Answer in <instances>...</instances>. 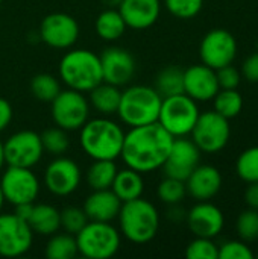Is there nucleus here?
I'll return each mask as SVG.
<instances>
[{"label": "nucleus", "instance_id": "nucleus-1", "mask_svg": "<svg viewBox=\"0 0 258 259\" xmlns=\"http://www.w3.org/2000/svg\"><path fill=\"white\" fill-rule=\"evenodd\" d=\"M172 137L158 121L131 127L125 134L120 158L126 167L138 173H151L163 167L172 149Z\"/></svg>", "mask_w": 258, "mask_h": 259}, {"label": "nucleus", "instance_id": "nucleus-2", "mask_svg": "<svg viewBox=\"0 0 258 259\" xmlns=\"http://www.w3.org/2000/svg\"><path fill=\"white\" fill-rule=\"evenodd\" d=\"M79 144L91 159H111L120 156L125 132L116 121L100 117L87 120L79 129Z\"/></svg>", "mask_w": 258, "mask_h": 259}, {"label": "nucleus", "instance_id": "nucleus-3", "mask_svg": "<svg viewBox=\"0 0 258 259\" xmlns=\"http://www.w3.org/2000/svg\"><path fill=\"white\" fill-rule=\"evenodd\" d=\"M117 219L122 235L135 244L152 241L160 229V214L157 208L141 197L122 203Z\"/></svg>", "mask_w": 258, "mask_h": 259}, {"label": "nucleus", "instance_id": "nucleus-4", "mask_svg": "<svg viewBox=\"0 0 258 259\" xmlns=\"http://www.w3.org/2000/svg\"><path fill=\"white\" fill-rule=\"evenodd\" d=\"M59 77L68 88L90 93L103 82L99 55L87 49L67 52L59 62Z\"/></svg>", "mask_w": 258, "mask_h": 259}, {"label": "nucleus", "instance_id": "nucleus-5", "mask_svg": "<svg viewBox=\"0 0 258 259\" xmlns=\"http://www.w3.org/2000/svg\"><path fill=\"white\" fill-rule=\"evenodd\" d=\"M163 97L154 87L134 85L122 91L117 109L119 118L129 127L158 121Z\"/></svg>", "mask_w": 258, "mask_h": 259}, {"label": "nucleus", "instance_id": "nucleus-6", "mask_svg": "<svg viewBox=\"0 0 258 259\" xmlns=\"http://www.w3.org/2000/svg\"><path fill=\"white\" fill-rule=\"evenodd\" d=\"M75 237L84 258L108 259L120 249V232L106 222H88Z\"/></svg>", "mask_w": 258, "mask_h": 259}, {"label": "nucleus", "instance_id": "nucleus-7", "mask_svg": "<svg viewBox=\"0 0 258 259\" xmlns=\"http://www.w3.org/2000/svg\"><path fill=\"white\" fill-rule=\"evenodd\" d=\"M198 102L187 94H175L163 97L158 123L175 138L190 135L199 117Z\"/></svg>", "mask_w": 258, "mask_h": 259}, {"label": "nucleus", "instance_id": "nucleus-8", "mask_svg": "<svg viewBox=\"0 0 258 259\" xmlns=\"http://www.w3.org/2000/svg\"><path fill=\"white\" fill-rule=\"evenodd\" d=\"M192 141L204 153H217L225 149L231 137L230 120L216 111L199 114L195 127L192 129Z\"/></svg>", "mask_w": 258, "mask_h": 259}, {"label": "nucleus", "instance_id": "nucleus-9", "mask_svg": "<svg viewBox=\"0 0 258 259\" xmlns=\"http://www.w3.org/2000/svg\"><path fill=\"white\" fill-rule=\"evenodd\" d=\"M52 118L64 131H79L90 117V103L84 93L76 90H61L50 102Z\"/></svg>", "mask_w": 258, "mask_h": 259}, {"label": "nucleus", "instance_id": "nucleus-10", "mask_svg": "<svg viewBox=\"0 0 258 259\" xmlns=\"http://www.w3.org/2000/svg\"><path fill=\"white\" fill-rule=\"evenodd\" d=\"M3 155L6 165L32 168L44 155L41 137L33 131L15 132L3 143Z\"/></svg>", "mask_w": 258, "mask_h": 259}, {"label": "nucleus", "instance_id": "nucleus-11", "mask_svg": "<svg viewBox=\"0 0 258 259\" xmlns=\"http://www.w3.org/2000/svg\"><path fill=\"white\" fill-rule=\"evenodd\" d=\"M0 188L5 202L17 206L21 203L35 202L40 193V182L30 168L8 165L2 175Z\"/></svg>", "mask_w": 258, "mask_h": 259}, {"label": "nucleus", "instance_id": "nucleus-12", "mask_svg": "<svg viewBox=\"0 0 258 259\" xmlns=\"http://www.w3.org/2000/svg\"><path fill=\"white\" fill-rule=\"evenodd\" d=\"M33 243V232L26 220L12 214H0V256L24 255Z\"/></svg>", "mask_w": 258, "mask_h": 259}, {"label": "nucleus", "instance_id": "nucleus-13", "mask_svg": "<svg viewBox=\"0 0 258 259\" xmlns=\"http://www.w3.org/2000/svg\"><path fill=\"white\" fill-rule=\"evenodd\" d=\"M237 55V41L227 29H213L201 41L199 56L202 64L213 70L233 64Z\"/></svg>", "mask_w": 258, "mask_h": 259}, {"label": "nucleus", "instance_id": "nucleus-14", "mask_svg": "<svg viewBox=\"0 0 258 259\" xmlns=\"http://www.w3.org/2000/svg\"><path fill=\"white\" fill-rule=\"evenodd\" d=\"M40 36L43 42L52 49H70L79 38V24L65 12H53L43 18L40 24Z\"/></svg>", "mask_w": 258, "mask_h": 259}, {"label": "nucleus", "instance_id": "nucleus-15", "mask_svg": "<svg viewBox=\"0 0 258 259\" xmlns=\"http://www.w3.org/2000/svg\"><path fill=\"white\" fill-rule=\"evenodd\" d=\"M82 173L79 165L62 155L53 159L44 171V185L46 188L59 197L70 196L79 188Z\"/></svg>", "mask_w": 258, "mask_h": 259}, {"label": "nucleus", "instance_id": "nucleus-16", "mask_svg": "<svg viewBox=\"0 0 258 259\" xmlns=\"http://www.w3.org/2000/svg\"><path fill=\"white\" fill-rule=\"evenodd\" d=\"M199 159H201V150L198 149V146L192 140L179 137L173 140L169 156L161 168L164 170V175L167 178H173L186 182L190 173L199 165Z\"/></svg>", "mask_w": 258, "mask_h": 259}, {"label": "nucleus", "instance_id": "nucleus-17", "mask_svg": "<svg viewBox=\"0 0 258 259\" xmlns=\"http://www.w3.org/2000/svg\"><path fill=\"white\" fill-rule=\"evenodd\" d=\"M100 67L103 82L116 87L126 85L135 74V59L126 49L111 46L100 53Z\"/></svg>", "mask_w": 258, "mask_h": 259}, {"label": "nucleus", "instance_id": "nucleus-18", "mask_svg": "<svg viewBox=\"0 0 258 259\" xmlns=\"http://www.w3.org/2000/svg\"><path fill=\"white\" fill-rule=\"evenodd\" d=\"M187 225L195 237L214 238L222 232L225 217L219 206L210 203V200H204L198 202L189 211Z\"/></svg>", "mask_w": 258, "mask_h": 259}, {"label": "nucleus", "instance_id": "nucleus-19", "mask_svg": "<svg viewBox=\"0 0 258 259\" xmlns=\"http://www.w3.org/2000/svg\"><path fill=\"white\" fill-rule=\"evenodd\" d=\"M216 70L205 64H196L184 70V94L195 102H208L219 91Z\"/></svg>", "mask_w": 258, "mask_h": 259}, {"label": "nucleus", "instance_id": "nucleus-20", "mask_svg": "<svg viewBox=\"0 0 258 259\" xmlns=\"http://www.w3.org/2000/svg\"><path fill=\"white\" fill-rule=\"evenodd\" d=\"M128 27L135 30L149 29L161 14L160 0H122L117 8Z\"/></svg>", "mask_w": 258, "mask_h": 259}, {"label": "nucleus", "instance_id": "nucleus-21", "mask_svg": "<svg viewBox=\"0 0 258 259\" xmlns=\"http://www.w3.org/2000/svg\"><path fill=\"white\" fill-rule=\"evenodd\" d=\"M186 188L195 200H210L222 188V175L213 165H198L186 179Z\"/></svg>", "mask_w": 258, "mask_h": 259}, {"label": "nucleus", "instance_id": "nucleus-22", "mask_svg": "<svg viewBox=\"0 0 258 259\" xmlns=\"http://www.w3.org/2000/svg\"><path fill=\"white\" fill-rule=\"evenodd\" d=\"M120 208H122V202L111 188L93 190V194L87 197L82 206L88 222H106V223L117 219Z\"/></svg>", "mask_w": 258, "mask_h": 259}, {"label": "nucleus", "instance_id": "nucleus-23", "mask_svg": "<svg viewBox=\"0 0 258 259\" xmlns=\"http://www.w3.org/2000/svg\"><path fill=\"white\" fill-rule=\"evenodd\" d=\"M27 223L32 232L43 235V237H50L56 234L61 228V214L52 205L38 203L32 206Z\"/></svg>", "mask_w": 258, "mask_h": 259}, {"label": "nucleus", "instance_id": "nucleus-24", "mask_svg": "<svg viewBox=\"0 0 258 259\" xmlns=\"http://www.w3.org/2000/svg\"><path fill=\"white\" fill-rule=\"evenodd\" d=\"M111 190L120 199L122 203L141 197L143 190H144V181L141 178V173H138L129 167H126L123 170H117V175L114 178Z\"/></svg>", "mask_w": 258, "mask_h": 259}, {"label": "nucleus", "instance_id": "nucleus-25", "mask_svg": "<svg viewBox=\"0 0 258 259\" xmlns=\"http://www.w3.org/2000/svg\"><path fill=\"white\" fill-rule=\"evenodd\" d=\"M120 96L122 91L119 90V87L111 85L108 82H100L97 87H94L90 91V103L97 112L103 115H109L117 112Z\"/></svg>", "mask_w": 258, "mask_h": 259}, {"label": "nucleus", "instance_id": "nucleus-26", "mask_svg": "<svg viewBox=\"0 0 258 259\" xmlns=\"http://www.w3.org/2000/svg\"><path fill=\"white\" fill-rule=\"evenodd\" d=\"M126 27L128 26L123 17L120 15L119 9H113V8H106L105 11H102L96 18V24H94L96 33L105 41H116L122 38L123 33L126 32Z\"/></svg>", "mask_w": 258, "mask_h": 259}, {"label": "nucleus", "instance_id": "nucleus-27", "mask_svg": "<svg viewBox=\"0 0 258 259\" xmlns=\"http://www.w3.org/2000/svg\"><path fill=\"white\" fill-rule=\"evenodd\" d=\"M117 175V165L111 159H94L87 171V184L91 190L111 188Z\"/></svg>", "mask_w": 258, "mask_h": 259}, {"label": "nucleus", "instance_id": "nucleus-28", "mask_svg": "<svg viewBox=\"0 0 258 259\" xmlns=\"http://www.w3.org/2000/svg\"><path fill=\"white\" fill-rule=\"evenodd\" d=\"M161 97H169L184 93V70L175 65L163 68L155 79L154 87Z\"/></svg>", "mask_w": 258, "mask_h": 259}, {"label": "nucleus", "instance_id": "nucleus-29", "mask_svg": "<svg viewBox=\"0 0 258 259\" xmlns=\"http://www.w3.org/2000/svg\"><path fill=\"white\" fill-rule=\"evenodd\" d=\"M76 255V237L71 234H53V237L46 244V256L49 259H71Z\"/></svg>", "mask_w": 258, "mask_h": 259}, {"label": "nucleus", "instance_id": "nucleus-30", "mask_svg": "<svg viewBox=\"0 0 258 259\" xmlns=\"http://www.w3.org/2000/svg\"><path fill=\"white\" fill-rule=\"evenodd\" d=\"M213 100L214 111L228 120L237 117L243 109V97L237 90H219Z\"/></svg>", "mask_w": 258, "mask_h": 259}, {"label": "nucleus", "instance_id": "nucleus-31", "mask_svg": "<svg viewBox=\"0 0 258 259\" xmlns=\"http://www.w3.org/2000/svg\"><path fill=\"white\" fill-rule=\"evenodd\" d=\"M30 91L35 99L44 103H50L61 91L59 80L49 73L35 74L30 80Z\"/></svg>", "mask_w": 258, "mask_h": 259}, {"label": "nucleus", "instance_id": "nucleus-32", "mask_svg": "<svg viewBox=\"0 0 258 259\" xmlns=\"http://www.w3.org/2000/svg\"><path fill=\"white\" fill-rule=\"evenodd\" d=\"M236 171L246 184L258 182V146L249 147L240 153L236 161Z\"/></svg>", "mask_w": 258, "mask_h": 259}, {"label": "nucleus", "instance_id": "nucleus-33", "mask_svg": "<svg viewBox=\"0 0 258 259\" xmlns=\"http://www.w3.org/2000/svg\"><path fill=\"white\" fill-rule=\"evenodd\" d=\"M40 137H41V143H43L44 152H47L50 155L61 156V155H64L68 150L70 140L67 137V131H64L61 127L46 129Z\"/></svg>", "mask_w": 258, "mask_h": 259}, {"label": "nucleus", "instance_id": "nucleus-34", "mask_svg": "<svg viewBox=\"0 0 258 259\" xmlns=\"http://www.w3.org/2000/svg\"><path fill=\"white\" fill-rule=\"evenodd\" d=\"M157 194L158 199L167 205H178L184 200L186 194H187V188H186V182L179 181V179H173V178H164L158 188H157Z\"/></svg>", "mask_w": 258, "mask_h": 259}, {"label": "nucleus", "instance_id": "nucleus-35", "mask_svg": "<svg viewBox=\"0 0 258 259\" xmlns=\"http://www.w3.org/2000/svg\"><path fill=\"white\" fill-rule=\"evenodd\" d=\"M236 231L245 243L258 240V211L248 208L245 209L236 222Z\"/></svg>", "mask_w": 258, "mask_h": 259}, {"label": "nucleus", "instance_id": "nucleus-36", "mask_svg": "<svg viewBox=\"0 0 258 259\" xmlns=\"http://www.w3.org/2000/svg\"><path fill=\"white\" fill-rule=\"evenodd\" d=\"M189 259H219V247L213 243V238L196 237L186 249Z\"/></svg>", "mask_w": 258, "mask_h": 259}, {"label": "nucleus", "instance_id": "nucleus-37", "mask_svg": "<svg viewBox=\"0 0 258 259\" xmlns=\"http://www.w3.org/2000/svg\"><path fill=\"white\" fill-rule=\"evenodd\" d=\"M59 214H61V228L71 235H76L88 223L84 209L78 206H67L62 211H59Z\"/></svg>", "mask_w": 258, "mask_h": 259}, {"label": "nucleus", "instance_id": "nucleus-38", "mask_svg": "<svg viewBox=\"0 0 258 259\" xmlns=\"http://www.w3.org/2000/svg\"><path fill=\"white\" fill-rule=\"evenodd\" d=\"M164 5L173 17L190 20L201 12L204 0H164Z\"/></svg>", "mask_w": 258, "mask_h": 259}, {"label": "nucleus", "instance_id": "nucleus-39", "mask_svg": "<svg viewBox=\"0 0 258 259\" xmlns=\"http://www.w3.org/2000/svg\"><path fill=\"white\" fill-rule=\"evenodd\" d=\"M254 253L243 240H231L219 247V259H252Z\"/></svg>", "mask_w": 258, "mask_h": 259}, {"label": "nucleus", "instance_id": "nucleus-40", "mask_svg": "<svg viewBox=\"0 0 258 259\" xmlns=\"http://www.w3.org/2000/svg\"><path fill=\"white\" fill-rule=\"evenodd\" d=\"M216 76H217L220 90H237V87L240 85V80H242V74L231 64L225 65L222 68H217Z\"/></svg>", "mask_w": 258, "mask_h": 259}, {"label": "nucleus", "instance_id": "nucleus-41", "mask_svg": "<svg viewBox=\"0 0 258 259\" xmlns=\"http://www.w3.org/2000/svg\"><path fill=\"white\" fill-rule=\"evenodd\" d=\"M242 76L249 82H258V53L248 56L242 65Z\"/></svg>", "mask_w": 258, "mask_h": 259}, {"label": "nucleus", "instance_id": "nucleus-42", "mask_svg": "<svg viewBox=\"0 0 258 259\" xmlns=\"http://www.w3.org/2000/svg\"><path fill=\"white\" fill-rule=\"evenodd\" d=\"M12 115L14 114L11 103L6 99L0 97V132H3L9 126V123L12 121Z\"/></svg>", "mask_w": 258, "mask_h": 259}, {"label": "nucleus", "instance_id": "nucleus-43", "mask_svg": "<svg viewBox=\"0 0 258 259\" xmlns=\"http://www.w3.org/2000/svg\"><path fill=\"white\" fill-rule=\"evenodd\" d=\"M245 202L249 208L258 211V182L249 184V187L245 191Z\"/></svg>", "mask_w": 258, "mask_h": 259}, {"label": "nucleus", "instance_id": "nucleus-44", "mask_svg": "<svg viewBox=\"0 0 258 259\" xmlns=\"http://www.w3.org/2000/svg\"><path fill=\"white\" fill-rule=\"evenodd\" d=\"M102 3L106 6V8H113V9H117L122 3V0H102Z\"/></svg>", "mask_w": 258, "mask_h": 259}, {"label": "nucleus", "instance_id": "nucleus-45", "mask_svg": "<svg viewBox=\"0 0 258 259\" xmlns=\"http://www.w3.org/2000/svg\"><path fill=\"white\" fill-rule=\"evenodd\" d=\"M3 165H5V155H3V143L0 140V171H2Z\"/></svg>", "mask_w": 258, "mask_h": 259}, {"label": "nucleus", "instance_id": "nucleus-46", "mask_svg": "<svg viewBox=\"0 0 258 259\" xmlns=\"http://www.w3.org/2000/svg\"><path fill=\"white\" fill-rule=\"evenodd\" d=\"M3 205H5V197H3V193H2V188H0V211L3 208Z\"/></svg>", "mask_w": 258, "mask_h": 259}, {"label": "nucleus", "instance_id": "nucleus-47", "mask_svg": "<svg viewBox=\"0 0 258 259\" xmlns=\"http://www.w3.org/2000/svg\"><path fill=\"white\" fill-rule=\"evenodd\" d=\"M0 3H2V0H0Z\"/></svg>", "mask_w": 258, "mask_h": 259}, {"label": "nucleus", "instance_id": "nucleus-48", "mask_svg": "<svg viewBox=\"0 0 258 259\" xmlns=\"http://www.w3.org/2000/svg\"><path fill=\"white\" fill-rule=\"evenodd\" d=\"M257 258H258V256H257Z\"/></svg>", "mask_w": 258, "mask_h": 259}]
</instances>
